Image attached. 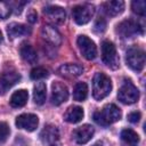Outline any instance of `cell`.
Listing matches in <instances>:
<instances>
[{
  "mask_svg": "<svg viewBox=\"0 0 146 146\" xmlns=\"http://www.w3.org/2000/svg\"><path fill=\"white\" fill-rule=\"evenodd\" d=\"M121 110L115 104H107L100 111L94 113V120L99 125L106 127L121 119Z\"/></svg>",
  "mask_w": 146,
  "mask_h": 146,
  "instance_id": "cell-1",
  "label": "cell"
},
{
  "mask_svg": "<svg viewBox=\"0 0 146 146\" xmlns=\"http://www.w3.org/2000/svg\"><path fill=\"white\" fill-rule=\"evenodd\" d=\"M7 33L11 39L29 35L31 33V27L22 23H10L7 26Z\"/></svg>",
  "mask_w": 146,
  "mask_h": 146,
  "instance_id": "cell-16",
  "label": "cell"
},
{
  "mask_svg": "<svg viewBox=\"0 0 146 146\" xmlns=\"http://www.w3.org/2000/svg\"><path fill=\"white\" fill-rule=\"evenodd\" d=\"M116 32L122 36V38H131L133 35H138L143 33V27L141 25L133 19H125L121 22L116 26Z\"/></svg>",
  "mask_w": 146,
  "mask_h": 146,
  "instance_id": "cell-7",
  "label": "cell"
},
{
  "mask_svg": "<svg viewBox=\"0 0 146 146\" xmlns=\"http://www.w3.org/2000/svg\"><path fill=\"white\" fill-rule=\"evenodd\" d=\"M10 13H11V8H10L9 3L5 2V1H0V19L8 18Z\"/></svg>",
  "mask_w": 146,
  "mask_h": 146,
  "instance_id": "cell-27",
  "label": "cell"
},
{
  "mask_svg": "<svg viewBox=\"0 0 146 146\" xmlns=\"http://www.w3.org/2000/svg\"><path fill=\"white\" fill-rule=\"evenodd\" d=\"M2 41V33H1V31H0V42Z\"/></svg>",
  "mask_w": 146,
  "mask_h": 146,
  "instance_id": "cell-33",
  "label": "cell"
},
{
  "mask_svg": "<svg viewBox=\"0 0 146 146\" xmlns=\"http://www.w3.org/2000/svg\"><path fill=\"white\" fill-rule=\"evenodd\" d=\"M21 80V75L15 72H5L0 75V95H5L13 86H15Z\"/></svg>",
  "mask_w": 146,
  "mask_h": 146,
  "instance_id": "cell-13",
  "label": "cell"
},
{
  "mask_svg": "<svg viewBox=\"0 0 146 146\" xmlns=\"http://www.w3.org/2000/svg\"><path fill=\"white\" fill-rule=\"evenodd\" d=\"M94 132H95V129L92 125L83 124L73 131V138L76 144L83 145V144H87L91 139V137L94 136Z\"/></svg>",
  "mask_w": 146,
  "mask_h": 146,
  "instance_id": "cell-14",
  "label": "cell"
},
{
  "mask_svg": "<svg viewBox=\"0 0 146 146\" xmlns=\"http://www.w3.org/2000/svg\"><path fill=\"white\" fill-rule=\"evenodd\" d=\"M138 98H139V91L137 87L130 81H125L119 89L117 99L123 104L127 105L133 104L138 100Z\"/></svg>",
  "mask_w": 146,
  "mask_h": 146,
  "instance_id": "cell-5",
  "label": "cell"
},
{
  "mask_svg": "<svg viewBox=\"0 0 146 146\" xmlns=\"http://www.w3.org/2000/svg\"><path fill=\"white\" fill-rule=\"evenodd\" d=\"M121 139L128 146H137L139 143V136L132 129H124L121 131Z\"/></svg>",
  "mask_w": 146,
  "mask_h": 146,
  "instance_id": "cell-23",
  "label": "cell"
},
{
  "mask_svg": "<svg viewBox=\"0 0 146 146\" xmlns=\"http://www.w3.org/2000/svg\"><path fill=\"white\" fill-rule=\"evenodd\" d=\"M10 133L9 127L6 122H0V143H3Z\"/></svg>",
  "mask_w": 146,
  "mask_h": 146,
  "instance_id": "cell-28",
  "label": "cell"
},
{
  "mask_svg": "<svg viewBox=\"0 0 146 146\" xmlns=\"http://www.w3.org/2000/svg\"><path fill=\"white\" fill-rule=\"evenodd\" d=\"M102 145H103V143H102V141H97V143H95L92 146H102Z\"/></svg>",
  "mask_w": 146,
  "mask_h": 146,
  "instance_id": "cell-32",
  "label": "cell"
},
{
  "mask_svg": "<svg viewBox=\"0 0 146 146\" xmlns=\"http://www.w3.org/2000/svg\"><path fill=\"white\" fill-rule=\"evenodd\" d=\"M47 87L44 82H36L33 88V99L36 105H42L46 102Z\"/></svg>",
  "mask_w": 146,
  "mask_h": 146,
  "instance_id": "cell-22",
  "label": "cell"
},
{
  "mask_svg": "<svg viewBox=\"0 0 146 146\" xmlns=\"http://www.w3.org/2000/svg\"><path fill=\"white\" fill-rule=\"evenodd\" d=\"M83 110L80 106H70L64 113V120L68 123H78L83 119Z\"/></svg>",
  "mask_w": 146,
  "mask_h": 146,
  "instance_id": "cell-18",
  "label": "cell"
},
{
  "mask_svg": "<svg viewBox=\"0 0 146 146\" xmlns=\"http://www.w3.org/2000/svg\"><path fill=\"white\" fill-rule=\"evenodd\" d=\"M102 59L104 64L112 70L119 67V56L113 42L104 41L102 43Z\"/></svg>",
  "mask_w": 146,
  "mask_h": 146,
  "instance_id": "cell-4",
  "label": "cell"
},
{
  "mask_svg": "<svg viewBox=\"0 0 146 146\" xmlns=\"http://www.w3.org/2000/svg\"><path fill=\"white\" fill-rule=\"evenodd\" d=\"M27 99H29V94L25 89H19V90H16L11 97H10V100H9V104L11 107L14 108H18V107H23L26 103H27Z\"/></svg>",
  "mask_w": 146,
  "mask_h": 146,
  "instance_id": "cell-19",
  "label": "cell"
},
{
  "mask_svg": "<svg viewBox=\"0 0 146 146\" xmlns=\"http://www.w3.org/2000/svg\"><path fill=\"white\" fill-rule=\"evenodd\" d=\"M43 14L48 18L49 22L52 24L59 25L65 22L66 18V13L62 7L58 6H47L43 8Z\"/></svg>",
  "mask_w": 146,
  "mask_h": 146,
  "instance_id": "cell-12",
  "label": "cell"
},
{
  "mask_svg": "<svg viewBox=\"0 0 146 146\" xmlns=\"http://www.w3.org/2000/svg\"><path fill=\"white\" fill-rule=\"evenodd\" d=\"M58 73L63 76H67V78H75L79 76L83 73V67L79 64H63L58 67Z\"/></svg>",
  "mask_w": 146,
  "mask_h": 146,
  "instance_id": "cell-17",
  "label": "cell"
},
{
  "mask_svg": "<svg viewBox=\"0 0 146 146\" xmlns=\"http://www.w3.org/2000/svg\"><path fill=\"white\" fill-rule=\"evenodd\" d=\"M111 90H112L111 79L102 72L96 73L92 79V96H94V98L96 100H102L111 94Z\"/></svg>",
  "mask_w": 146,
  "mask_h": 146,
  "instance_id": "cell-2",
  "label": "cell"
},
{
  "mask_svg": "<svg viewBox=\"0 0 146 146\" xmlns=\"http://www.w3.org/2000/svg\"><path fill=\"white\" fill-rule=\"evenodd\" d=\"M68 98V89L67 87L59 81H55L51 84V102L54 105L58 106L65 103Z\"/></svg>",
  "mask_w": 146,
  "mask_h": 146,
  "instance_id": "cell-10",
  "label": "cell"
},
{
  "mask_svg": "<svg viewBox=\"0 0 146 146\" xmlns=\"http://www.w3.org/2000/svg\"><path fill=\"white\" fill-rule=\"evenodd\" d=\"M105 30H106V22H105L104 18L99 17V18L95 22V24H94V31L99 34V33H103Z\"/></svg>",
  "mask_w": 146,
  "mask_h": 146,
  "instance_id": "cell-29",
  "label": "cell"
},
{
  "mask_svg": "<svg viewBox=\"0 0 146 146\" xmlns=\"http://www.w3.org/2000/svg\"><path fill=\"white\" fill-rule=\"evenodd\" d=\"M95 14V7L90 3H84V5H78L72 9V15L73 19L76 24L83 25L90 22Z\"/></svg>",
  "mask_w": 146,
  "mask_h": 146,
  "instance_id": "cell-6",
  "label": "cell"
},
{
  "mask_svg": "<svg viewBox=\"0 0 146 146\" xmlns=\"http://www.w3.org/2000/svg\"><path fill=\"white\" fill-rule=\"evenodd\" d=\"M41 35L48 43L55 47H58L62 43V35L52 25H43L41 29Z\"/></svg>",
  "mask_w": 146,
  "mask_h": 146,
  "instance_id": "cell-15",
  "label": "cell"
},
{
  "mask_svg": "<svg viewBox=\"0 0 146 146\" xmlns=\"http://www.w3.org/2000/svg\"><path fill=\"white\" fill-rule=\"evenodd\" d=\"M15 123H16L17 128H19V129H24L27 131H34L38 128L39 119L35 114L24 113L16 117Z\"/></svg>",
  "mask_w": 146,
  "mask_h": 146,
  "instance_id": "cell-11",
  "label": "cell"
},
{
  "mask_svg": "<svg viewBox=\"0 0 146 146\" xmlns=\"http://www.w3.org/2000/svg\"><path fill=\"white\" fill-rule=\"evenodd\" d=\"M104 10L110 16H117L124 10V2L122 0H113L104 3Z\"/></svg>",
  "mask_w": 146,
  "mask_h": 146,
  "instance_id": "cell-20",
  "label": "cell"
},
{
  "mask_svg": "<svg viewBox=\"0 0 146 146\" xmlns=\"http://www.w3.org/2000/svg\"><path fill=\"white\" fill-rule=\"evenodd\" d=\"M19 54H21V57L30 64H34L38 60V55H36L35 49L29 43H23L21 46Z\"/></svg>",
  "mask_w": 146,
  "mask_h": 146,
  "instance_id": "cell-21",
  "label": "cell"
},
{
  "mask_svg": "<svg viewBox=\"0 0 146 146\" xmlns=\"http://www.w3.org/2000/svg\"><path fill=\"white\" fill-rule=\"evenodd\" d=\"M26 18H27V21H29L31 24L35 23V22L38 21V15H36V11H35L34 9H30V10L27 11Z\"/></svg>",
  "mask_w": 146,
  "mask_h": 146,
  "instance_id": "cell-31",
  "label": "cell"
},
{
  "mask_svg": "<svg viewBox=\"0 0 146 146\" xmlns=\"http://www.w3.org/2000/svg\"><path fill=\"white\" fill-rule=\"evenodd\" d=\"M141 117V114L139 112H131L128 114V121L131 123H137Z\"/></svg>",
  "mask_w": 146,
  "mask_h": 146,
  "instance_id": "cell-30",
  "label": "cell"
},
{
  "mask_svg": "<svg viewBox=\"0 0 146 146\" xmlns=\"http://www.w3.org/2000/svg\"><path fill=\"white\" fill-rule=\"evenodd\" d=\"M76 43L80 49V52L82 54V56L86 59L92 60L94 58H96L97 47L91 39H89L87 35H79L76 39Z\"/></svg>",
  "mask_w": 146,
  "mask_h": 146,
  "instance_id": "cell-8",
  "label": "cell"
},
{
  "mask_svg": "<svg viewBox=\"0 0 146 146\" xmlns=\"http://www.w3.org/2000/svg\"><path fill=\"white\" fill-rule=\"evenodd\" d=\"M88 96V86L86 82H78L73 89V98L76 102L86 100Z\"/></svg>",
  "mask_w": 146,
  "mask_h": 146,
  "instance_id": "cell-24",
  "label": "cell"
},
{
  "mask_svg": "<svg viewBox=\"0 0 146 146\" xmlns=\"http://www.w3.org/2000/svg\"><path fill=\"white\" fill-rule=\"evenodd\" d=\"M131 8L135 14L144 16L146 11V2L144 0H135L131 2Z\"/></svg>",
  "mask_w": 146,
  "mask_h": 146,
  "instance_id": "cell-25",
  "label": "cell"
},
{
  "mask_svg": "<svg viewBox=\"0 0 146 146\" xmlns=\"http://www.w3.org/2000/svg\"><path fill=\"white\" fill-rule=\"evenodd\" d=\"M125 60H127V65L131 70L136 72H140L145 66V52L139 47H131L127 51Z\"/></svg>",
  "mask_w": 146,
  "mask_h": 146,
  "instance_id": "cell-3",
  "label": "cell"
},
{
  "mask_svg": "<svg viewBox=\"0 0 146 146\" xmlns=\"http://www.w3.org/2000/svg\"><path fill=\"white\" fill-rule=\"evenodd\" d=\"M40 139L44 146H59V131L57 127L47 124L40 133Z\"/></svg>",
  "mask_w": 146,
  "mask_h": 146,
  "instance_id": "cell-9",
  "label": "cell"
},
{
  "mask_svg": "<svg viewBox=\"0 0 146 146\" xmlns=\"http://www.w3.org/2000/svg\"><path fill=\"white\" fill-rule=\"evenodd\" d=\"M30 76H31L32 80H40V79L47 78V76H48V70H46L44 67H41V66L34 67V68L31 71Z\"/></svg>",
  "mask_w": 146,
  "mask_h": 146,
  "instance_id": "cell-26",
  "label": "cell"
}]
</instances>
